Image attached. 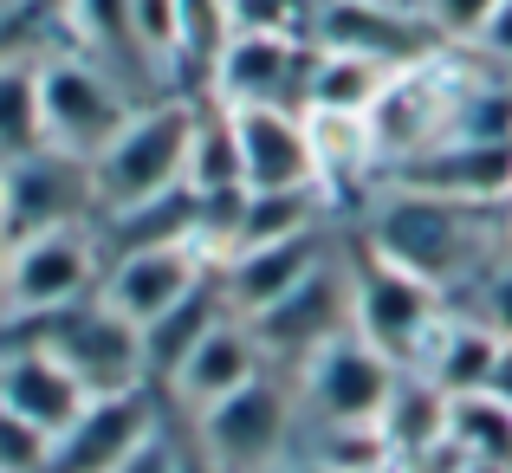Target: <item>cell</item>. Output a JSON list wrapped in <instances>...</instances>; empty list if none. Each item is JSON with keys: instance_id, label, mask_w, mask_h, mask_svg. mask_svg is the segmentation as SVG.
I'll return each instance as SVG.
<instances>
[{"instance_id": "cell-1", "label": "cell", "mask_w": 512, "mask_h": 473, "mask_svg": "<svg viewBox=\"0 0 512 473\" xmlns=\"http://www.w3.org/2000/svg\"><path fill=\"white\" fill-rule=\"evenodd\" d=\"M493 208L474 201H441V195H409V188H383V201L370 208V240L363 247L383 253L389 266L428 279L454 299L461 286H474L493 266Z\"/></svg>"}, {"instance_id": "cell-14", "label": "cell", "mask_w": 512, "mask_h": 473, "mask_svg": "<svg viewBox=\"0 0 512 473\" xmlns=\"http://www.w3.org/2000/svg\"><path fill=\"white\" fill-rule=\"evenodd\" d=\"M383 188H409V195H441V201H474V208H512V143H474L448 137L435 150L396 162Z\"/></svg>"}, {"instance_id": "cell-17", "label": "cell", "mask_w": 512, "mask_h": 473, "mask_svg": "<svg viewBox=\"0 0 512 473\" xmlns=\"http://www.w3.org/2000/svg\"><path fill=\"white\" fill-rule=\"evenodd\" d=\"M266 370H273V363H266L253 324H247V318H221V324H214V331L195 344V357H188L182 370L169 376V396L182 402L188 415H201V409H214L221 396L247 389L253 376H266Z\"/></svg>"}, {"instance_id": "cell-27", "label": "cell", "mask_w": 512, "mask_h": 473, "mask_svg": "<svg viewBox=\"0 0 512 473\" xmlns=\"http://www.w3.org/2000/svg\"><path fill=\"white\" fill-rule=\"evenodd\" d=\"M448 441L461 448V461L512 467V402L493 396V389L448 396Z\"/></svg>"}, {"instance_id": "cell-4", "label": "cell", "mask_w": 512, "mask_h": 473, "mask_svg": "<svg viewBox=\"0 0 512 473\" xmlns=\"http://www.w3.org/2000/svg\"><path fill=\"white\" fill-rule=\"evenodd\" d=\"M467 85H474V72H467L461 59H448V46L415 59V65H402V72L389 78V91L370 111V137H376L383 175L396 169V162H409V156H422V150H435V143L454 137V111H461Z\"/></svg>"}, {"instance_id": "cell-16", "label": "cell", "mask_w": 512, "mask_h": 473, "mask_svg": "<svg viewBox=\"0 0 512 473\" xmlns=\"http://www.w3.org/2000/svg\"><path fill=\"white\" fill-rule=\"evenodd\" d=\"M227 124H234V143H240V182L247 188H318L305 111L240 104V111H227Z\"/></svg>"}, {"instance_id": "cell-5", "label": "cell", "mask_w": 512, "mask_h": 473, "mask_svg": "<svg viewBox=\"0 0 512 473\" xmlns=\"http://www.w3.org/2000/svg\"><path fill=\"white\" fill-rule=\"evenodd\" d=\"M292 428H299V389L279 370L253 376L247 389L221 396L214 409L195 415L201 454H208L221 473H273L292 461Z\"/></svg>"}, {"instance_id": "cell-26", "label": "cell", "mask_w": 512, "mask_h": 473, "mask_svg": "<svg viewBox=\"0 0 512 473\" xmlns=\"http://www.w3.org/2000/svg\"><path fill=\"white\" fill-rule=\"evenodd\" d=\"M325 227V195L318 188H247L240 201V227H234V253L247 247H273V240H299ZM227 253V260H234Z\"/></svg>"}, {"instance_id": "cell-39", "label": "cell", "mask_w": 512, "mask_h": 473, "mask_svg": "<svg viewBox=\"0 0 512 473\" xmlns=\"http://www.w3.org/2000/svg\"><path fill=\"white\" fill-rule=\"evenodd\" d=\"M0 7H26V0H0Z\"/></svg>"}, {"instance_id": "cell-21", "label": "cell", "mask_w": 512, "mask_h": 473, "mask_svg": "<svg viewBox=\"0 0 512 473\" xmlns=\"http://www.w3.org/2000/svg\"><path fill=\"white\" fill-rule=\"evenodd\" d=\"M221 318H234V305H227V292H221V266H214L208 279H201L188 299H175L156 324H143V370H150V383H163L169 389V376L182 370L188 357H195V344L214 331Z\"/></svg>"}, {"instance_id": "cell-19", "label": "cell", "mask_w": 512, "mask_h": 473, "mask_svg": "<svg viewBox=\"0 0 512 473\" xmlns=\"http://www.w3.org/2000/svg\"><path fill=\"white\" fill-rule=\"evenodd\" d=\"M85 402H91V389L52 350H13V357H0V409L33 422L39 435H65L85 415Z\"/></svg>"}, {"instance_id": "cell-23", "label": "cell", "mask_w": 512, "mask_h": 473, "mask_svg": "<svg viewBox=\"0 0 512 473\" xmlns=\"http://www.w3.org/2000/svg\"><path fill=\"white\" fill-rule=\"evenodd\" d=\"M305 137H312V169H318V195H338V188L357 182H383V162H376V137H370V117H350V111H305Z\"/></svg>"}, {"instance_id": "cell-36", "label": "cell", "mask_w": 512, "mask_h": 473, "mask_svg": "<svg viewBox=\"0 0 512 473\" xmlns=\"http://www.w3.org/2000/svg\"><path fill=\"white\" fill-rule=\"evenodd\" d=\"M480 52H487V59H500V65H512V0H500V7H493V20H487V33L474 39Z\"/></svg>"}, {"instance_id": "cell-9", "label": "cell", "mask_w": 512, "mask_h": 473, "mask_svg": "<svg viewBox=\"0 0 512 473\" xmlns=\"http://www.w3.org/2000/svg\"><path fill=\"white\" fill-rule=\"evenodd\" d=\"M305 78H312V39H286V33H240L221 46L208 72V104L240 111V104H286L305 111Z\"/></svg>"}, {"instance_id": "cell-25", "label": "cell", "mask_w": 512, "mask_h": 473, "mask_svg": "<svg viewBox=\"0 0 512 473\" xmlns=\"http://www.w3.org/2000/svg\"><path fill=\"white\" fill-rule=\"evenodd\" d=\"M376 428H383L389 454L409 467V461H422L428 448L448 441V396H441L428 376L402 370L396 376V396H389V409H383V422H376Z\"/></svg>"}, {"instance_id": "cell-24", "label": "cell", "mask_w": 512, "mask_h": 473, "mask_svg": "<svg viewBox=\"0 0 512 473\" xmlns=\"http://www.w3.org/2000/svg\"><path fill=\"white\" fill-rule=\"evenodd\" d=\"M396 65L363 59V52H318L312 46V78H305V111H350L370 117L376 98L389 91Z\"/></svg>"}, {"instance_id": "cell-3", "label": "cell", "mask_w": 512, "mask_h": 473, "mask_svg": "<svg viewBox=\"0 0 512 473\" xmlns=\"http://www.w3.org/2000/svg\"><path fill=\"white\" fill-rule=\"evenodd\" d=\"M441 318H448V292L441 286L389 266L383 253H370V247L350 260V331H357L376 357H389L396 370H415V363H422V350H428V337L441 331Z\"/></svg>"}, {"instance_id": "cell-11", "label": "cell", "mask_w": 512, "mask_h": 473, "mask_svg": "<svg viewBox=\"0 0 512 473\" xmlns=\"http://www.w3.org/2000/svg\"><path fill=\"white\" fill-rule=\"evenodd\" d=\"M253 337H260L266 363H292L299 370L305 357H318L325 344H338L350 331V266L325 260L305 286H292L279 305H266V312H253Z\"/></svg>"}, {"instance_id": "cell-15", "label": "cell", "mask_w": 512, "mask_h": 473, "mask_svg": "<svg viewBox=\"0 0 512 473\" xmlns=\"http://www.w3.org/2000/svg\"><path fill=\"white\" fill-rule=\"evenodd\" d=\"M208 273H214V260H208L201 247H143V253H117V260L104 266L98 299L111 305L117 318H130V324L143 331V324H156L175 299H188V292H195Z\"/></svg>"}, {"instance_id": "cell-22", "label": "cell", "mask_w": 512, "mask_h": 473, "mask_svg": "<svg viewBox=\"0 0 512 473\" xmlns=\"http://www.w3.org/2000/svg\"><path fill=\"white\" fill-rule=\"evenodd\" d=\"M201 227V201L195 188H169V195H150L137 208H117V214H98V247L117 253H143V247H201L195 240Z\"/></svg>"}, {"instance_id": "cell-13", "label": "cell", "mask_w": 512, "mask_h": 473, "mask_svg": "<svg viewBox=\"0 0 512 473\" xmlns=\"http://www.w3.org/2000/svg\"><path fill=\"white\" fill-rule=\"evenodd\" d=\"M163 428V409H156V383L124 389V396H91L85 415H78L65 435H52L46 473H117L130 461L137 441H150Z\"/></svg>"}, {"instance_id": "cell-2", "label": "cell", "mask_w": 512, "mask_h": 473, "mask_svg": "<svg viewBox=\"0 0 512 473\" xmlns=\"http://www.w3.org/2000/svg\"><path fill=\"white\" fill-rule=\"evenodd\" d=\"M195 124H201L195 98L137 104L130 124L104 143L98 162H91V208L117 214V208H137V201H150V195L182 188L188 182V150H195Z\"/></svg>"}, {"instance_id": "cell-33", "label": "cell", "mask_w": 512, "mask_h": 473, "mask_svg": "<svg viewBox=\"0 0 512 473\" xmlns=\"http://www.w3.org/2000/svg\"><path fill=\"white\" fill-rule=\"evenodd\" d=\"M467 318H480L493 337L512 344V260H493L487 273L474 279V305H467Z\"/></svg>"}, {"instance_id": "cell-8", "label": "cell", "mask_w": 512, "mask_h": 473, "mask_svg": "<svg viewBox=\"0 0 512 473\" xmlns=\"http://www.w3.org/2000/svg\"><path fill=\"white\" fill-rule=\"evenodd\" d=\"M396 376V363L376 357L357 331H344L338 344L299 363V415H312L318 428H376L396 396Z\"/></svg>"}, {"instance_id": "cell-28", "label": "cell", "mask_w": 512, "mask_h": 473, "mask_svg": "<svg viewBox=\"0 0 512 473\" xmlns=\"http://www.w3.org/2000/svg\"><path fill=\"white\" fill-rule=\"evenodd\" d=\"M46 150V104H39V59H0V156L20 162Z\"/></svg>"}, {"instance_id": "cell-18", "label": "cell", "mask_w": 512, "mask_h": 473, "mask_svg": "<svg viewBox=\"0 0 512 473\" xmlns=\"http://www.w3.org/2000/svg\"><path fill=\"white\" fill-rule=\"evenodd\" d=\"M325 260H331L325 227H312V234H299V240H273V247H247V253H234V260H221V292H227V305H234V318H253V312H266V305H279L292 286H305Z\"/></svg>"}, {"instance_id": "cell-34", "label": "cell", "mask_w": 512, "mask_h": 473, "mask_svg": "<svg viewBox=\"0 0 512 473\" xmlns=\"http://www.w3.org/2000/svg\"><path fill=\"white\" fill-rule=\"evenodd\" d=\"M46 454H52V435H39L33 422L0 409V473H46Z\"/></svg>"}, {"instance_id": "cell-32", "label": "cell", "mask_w": 512, "mask_h": 473, "mask_svg": "<svg viewBox=\"0 0 512 473\" xmlns=\"http://www.w3.org/2000/svg\"><path fill=\"white\" fill-rule=\"evenodd\" d=\"M415 7H422V20L441 33V46H474V39L487 33L500 0H415Z\"/></svg>"}, {"instance_id": "cell-30", "label": "cell", "mask_w": 512, "mask_h": 473, "mask_svg": "<svg viewBox=\"0 0 512 473\" xmlns=\"http://www.w3.org/2000/svg\"><path fill=\"white\" fill-rule=\"evenodd\" d=\"M175 7H182V65L208 78L221 46L234 39V0H175Z\"/></svg>"}, {"instance_id": "cell-38", "label": "cell", "mask_w": 512, "mask_h": 473, "mask_svg": "<svg viewBox=\"0 0 512 473\" xmlns=\"http://www.w3.org/2000/svg\"><path fill=\"white\" fill-rule=\"evenodd\" d=\"M182 473H221V467H214V461H208V454H201V448H195V454H182Z\"/></svg>"}, {"instance_id": "cell-35", "label": "cell", "mask_w": 512, "mask_h": 473, "mask_svg": "<svg viewBox=\"0 0 512 473\" xmlns=\"http://www.w3.org/2000/svg\"><path fill=\"white\" fill-rule=\"evenodd\" d=\"M182 454L188 448H175L169 428H156L150 441H137V448H130V461L117 467V473H182Z\"/></svg>"}, {"instance_id": "cell-40", "label": "cell", "mask_w": 512, "mask_h": 473, "mask_svg": "<svg viewBox=\"0 0 512 473\" xmlns=\"http://www.w3.org/2000/svg\"><path fill=\"white\" fill-rule=\"evenodd\" d=\"M0 266H7V260H0Z\"/></svg>"}, {"instance_id": "cell-31", "label": "cell", "mask_w": 512, "mask_h": 473, "mask_svg": "<svg viewBox=\"0 0 512 473\" xmlns=\"http://www.w3.org/2000/svg\"><path fill=\"white\" fill-rule=\"evenodd\" d=\"M130 33H137V52L156 65V78L182 65V7L175 0H130Z\"/></svg>"}, {"instance_id": "cell-37", "label": "cell", "mask_w": 512, "mask_h": 473, "mask_svg": "<svg viewBox=\"0 0 512 473\" xmlns=\"http://www.w3.org/2000/svg\"><path fill=\"white\" fill-rule=\"evenodd\" d=\"M493 396H506V402H512V344L500 350V370H493Z\"/></svg>"}, {"instance_id": "cell-7", "label": "cell", "mask_w": 512, "mask_h": 473, "mask_svg": "<svg viewBox=\"0 0 512 473\" xmlns=\"http://www.w3.org/2000/svg\"><path fill=\"white\" fill-rule=\"evenodd\" d=\"M104 286L98 227H46L33 240H13L0 266V312H65Z\"/></svg>"}, {"instance_id": "cell-29", "label": "cell", "mask_w": 512, "mask_h": 473, "mask_svg": "<svg viewBox=\"0 0 512 473\" xmlns=\"http://www.w3.org/2000/svg\"><path fill=\"white\" fill-rule=\"evenodd\" d=\"M188 188H195V195H214V188H247V182H240V143H234V124H227L221 104H201L195 150H188Z\"/></svg>"}, {"instance_id": "cell-10", "label": "cell", "mask_w": 512, "mask_h": 473, "mask_svg": "<svg viewBox=\"0 0 512 473\" xmlns=\"http://www.w3.org/2000/svg\"><path fill=\"white\" fill-rule=\"evenodd\" d=\"M312 46L318 52H363V59H383L402 72V65L441 52V33L422 20L415 0H318Z\"/></svg>"}, {"instance_id": "cell-12", "label": "cell", "mask_w": 512, "mask_h": 473, "mask_svg": "<svg viewBox=\"0 0 512 473\" xmlns=\"http://www.w3.org/2000/svg\"><path fill=\"white\" fill-rule=\"evenodd\" d=\"M91 208V169L59 150H39L7 162L0 175V247L13 240H33L46 227H72Z\"/></svg>"}, {"instance_id": "cell-6", "label": "cell", "mask_w": 512, "mask_h": 473, "mask_svg": "<svg viewBox=\"0 0 512 473\" xmlns=\"http://www.w3.org/2000/svg\"><path fill=\"white\" fill-rule=\"evenodd\" d=\"M39 104H46V150L72 162H98L104 143L130 124V85H117L98 59L85 52H52L39 59Z\"/></svg>"}, {"instance_id": "cell-20", "label": "cell", "mask_w": 512, "mask_h": 473, "mask_svg": "<svg viewBox=\"0 0 512 473\" xmlns=\"http://www.w3.org/2000/svg\"><path fill=\"white\" fill-rule=\"evenodd\" d=\"M500 350H506V337H493L480 318H467V312H454V305H448V318H441V331L428 337L415 376H428L441 396H474V389H493Z\"/></svg>"}]
</instances>
